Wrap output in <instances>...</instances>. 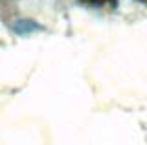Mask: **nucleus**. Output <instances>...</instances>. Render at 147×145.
Instances as JSON below:
<instances>
[{"label": "nucleus", "mask_w": 147, "mask_h": 145, "mask_svg": "<svg viewBox=\"0 0 147 145\" xmlns=\"http://www.w3.org/2000/svg\"><path fill=\"white\" fill-rule=\"evenodd\" d=\"M83 6H90V7H103V6H116L118 0H79Z\"/></svg>", "instance_id": "f257e3e1"}, {"label": "nucleus", "mask_w": 147, "mask_h": 145, "mask_svg": "<svg viewBox=\"0 0 147 145\" xmlns=\"http://www.w3.org/2000/svg\"><path fill=\"white\" fill-rule=\"evenodd\" d=\"M140 2H144V4H147V0H140Z\"/></svg>", "instance_id": "f03ea898"}]
</instances>
